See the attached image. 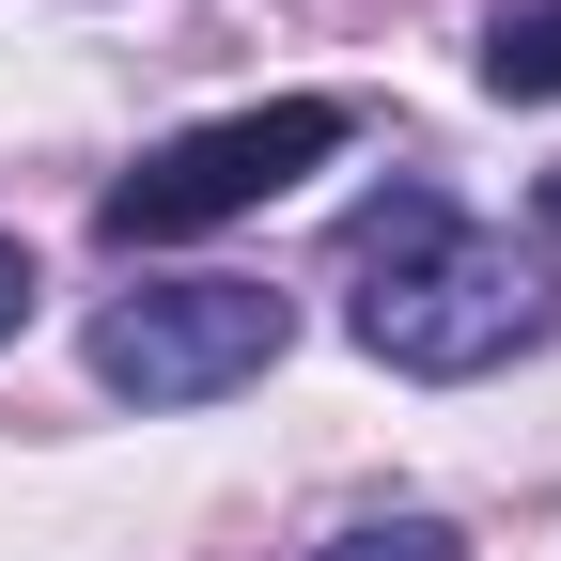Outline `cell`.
<instances>
[{"mask_svg": "<svg viewBox=\"0 0 561 561\" xmlns=\"http://www.w3.org/2000/svg\"><path fill=\"white\" fill-rule=\"evenodd\" d=\"M343 265H359V312H343L359 359H390V375H421V390H468V375L530 359V343L561 328L546 250L453 219V187H421V172H390L359 219H343Z\"/></svg>", "mask_w": 561, "mask_h": 561, "instance_id": "6da1fadb", "label": "cell"}, {"mask_svg": "<svg viewBox=\"0 0 561 561\" xmlns=\"http://www.w3.org/2000/svg\"><path fill=\"white\" fill-rule=\"evenodd\" d=\"M312 561H468V546H453V515H359V530L312 546Z\"/></svg>", "mask_w": 561, "mask_h": 561, "instance_id": "5b68a950", "label": "cell"}, {"mask_svg": "<svg viewBox=\"0 0 561 561\" xmlns=\"http://www.w3.org/2000/svg\"><path fill=\"white\" fill-rule=\"evenodd\" d=\"M280 359H297V297L280 280H234V265L125 280L94 312V390H125V405H219V390H250Z\"/></svg>", "mask_w": 561, "mask_h": 561, "instance_id": "3957f363", "label": "cell"}, {"mask_svg": "<svg viewBox=\"0 0 561 561\" xmlns=\"http://www.w3.org/2000/svg\"><path fill=\"white\" fill-rule=\"evenodd\" d=\"M546 234H561V172H546Z\"/></svg>", "mask_w": 561, "mask_h": 561, "instance_id": "52a82bcc", "label": "cell"}, {"mask_svg": "<svg viewBox=\"0 0 561 561\" xmlns=\"http://www.w3.org/2000/svg\"><path fill=\"white\" fill-rule=\"evenodd\" d=\"M343 140H359V110H343V94H265V110H219V125L157 140L140 172H110V187H94V234H110V250H187V234L250 219V203H280L297 172H328Z\"/></svg>", "mask_w": 561, "mask_h": 561, "instance_id": "7a4b0ae2", "label": "cell"}, {"mask_svg": "<svg viewBox=\"0 0 561 561\" xmlns=\"http://www.w3.org/2000/svg\"><path fill=\"white\" fill-rule=\"evenodd\" d=\"M483 94H500V110H546V94H561V0H500V32H483Z\"/></svg>", "mask_w": 561, "mask_h": 561, "instance_id": "277c9868", "label": "cell"}, {"mask_svg": "<svg viewBox=\"0 0 561 561\" xmlns=\"http://www.w3.org/2000/svg\"><path fill=\"white\" fill-rule=\"evenodd\" d=\"M16 312H32V234H0V343H16Z\"/></svg>", "mask_w": 561, "mask_h": 561, "instance_id": "8992f818", "label": "cell"}]
</instances>
